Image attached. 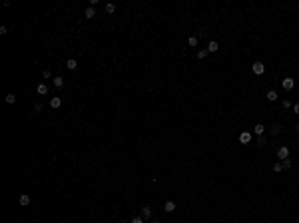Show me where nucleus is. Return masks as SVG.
<instances>
[{
  "label": "nucleus",
  "mask_w": 299,
  "mask_h": 223,
  "mask_svg": "<svg viewBox=\"0 0 299 223\" xmlns=\"http://www.w3.org/2000/svg\"><path fill=\"white\" fill-rule=\"evenodd\" d=\"M76 66H78V62L74 60V58H70V60H66V68H68V70H76Z\"/></svg>",
  "instance_id": "9d476101"
},
{
  "label": "nucleus",
  "mask_w": 299,
  "mask_h": 223,
  "mask_svg": "<svg viewBox=\"0 0 299 223\" xmlns=\"http://www.w3.org/2000/svg\"><path fill=\"white\" fill-rule=\"evenodd\" d=\"M50 106H52L54 110H56V108H60V106H62V98H58V96L52 98V100H50Z\"/></svg>",
  "instance_id": "1a4fd4ad"
},
{
  "label": "nucleus",
  "mask_w": 299,
  "mask_h": 223,
  "mask_svg": "<svg viewBox=\"0 0 299 223\" xmlns=\"http://www.w3.org/2000/svg\"><path fill=\"white\" fill-rule=\"evenodd\" d=\"M36 92H38L40 96H44V94H48V86H46V84H38V88H36Z\"/></svg>",
  "instance_id": "9b49d317"
},
{
  "label": "nucleus",
  "mask_w": 299,
  "mask_h": 223,
  "mask_svg": "<svg viewBox=\"0 0 299 223\" xmlns=\"http://www.w3.org/2000/svg\"><path fill=\"white\" fill-rule=\"evenodd\" d=\"M188 44L189 46H196V44H198V38H196V36H189V38H188Z\"/></svg>",
  "instance_id": "412c9836"
},
{
  "label": "nucleus",
  "mask_w": 299,
  "mask_h": 223,
  "mask_svg": "<svg viewBox=\"0 0 299 223\" xmlns=\"http://www.w3.org/2000/svg\"><path fill=\"white\" fill-rule=\"evenodd\" d=\"M277 157H279V159H287V157H289V147L281 145V147L277 149Z\"/></svg>",
  "instance_id": "f257e3e1"
},
{
  "label": "nucleus",
  "mask_w": 299,
  "mask_h": 223,
  "mask_svg": "<svg viewBox=\"0 0 299 223\" xmlns=\"http://www.w3.org/2000/svg\"><path fill=\"white\" fill-rule=\"evenodd\" d=\"M217 50H220V44L215 40H211L210 44H208V52H217Z\"/></svg>",
  "instance_id": "0eeeda50"
},
{
  "label": "nucleus",
  "mask_w": 299,
  "mask_h": 223,
  "mask_svg": "<svg viewBox=\"0 0 299 223\" xmlns=\"http://www.w3.org/2000/svg\"><path fill=\"white\" fill-rule=\"evenodd\" d=\"M142 213H144V217H146V219H148V217H152V209H150L148 205H146V207H142Z\"/></svg>",
  "instance_id": "2eb2a0df"
},
{
  "label": "nucleus",
  "mask_w": 299,
  "mask_h": 223,
  "mask_svg": "<svg viewBox=\"0 0 299 223\" xmlns=\"http://www.w3.org/2000/svg\"><path fill=\"white\" fill-rule=\"evenodd\" d=\"M164 211H167V213L176 211V203H174V201H166V205H164Z\"/></svg>",
  "instance_id": "423d86ee"
},
{
  "label": "nucleus",
  "mask_w": 299,
  "mask_h": 223,
  "mask_svg": "<svg viewBox=\"0 0 299 223\" xmlns=\"http://www.w3.org/2000/svg\"><path fill=\"white\" fill-rule=\"evenodd\" d=\"M263 72H265V66H263L261 62H255V64H253V74L259 76V74H263Z\"/></svg>",
  "instance_id": "f03ea898"
},
{
  "label": "nucleus",
  "mask_w": 299,
  "mask_h": 223,
  "mask_svg": "<svg viewBox=\"0 0 299 223\" xmlns=\"http://www.w3.org/2000/svg\"><path fill=\"white\" fill-rule=\"evenodd\" d=\"M293 86H295L293 78H285V80H283V90H293Z\"/></svg>",
  "instance_id": "20e7f679"
},
{
  "label": "nucleus",
  "mask_w": 299,
  "mask_h": 223,
  "mask_svg": "<svg viewBox=\"0 0 299 223\" xmlns=\"http://www.w3.org/2000/svg\"><path fill=\"white\" fill-rule=\"evenodd\" d=\"M130 223H144V221H142V217H134Z\"/></svg>",
  "instance_id": "393cba45"
},
{
  "label": "nucleus",
  "mask_w": 299,
  "mask_h": 223,
  "mask_svg": "<svg viewBox=\"0 0 299 223\" xmlns=\"http://www.w3.org/2000/svg\"><path fill=\"white\" fill-rule=\"evenodd\" d=\"M154 223H160V221H154Z\"/></svg>",
  "instance_id": "c756f323"
},
{
  "label": "nucleus",
  "mask_w": 299,
  "mask_h": 223,
  "mask_svg": "<svg viewBox=\"0 0 299 223\" xmlns=\"http://www.w3.org/2000/svg\"><path fill=\"white\" fill-rule=\"evenodd\" d=\"M265 144V137L263 135H257V145H263Z\"/></svg>",
  "instance_id": "5701e85b"
},
{
  "label": "nucleus",
  "mask_w": 299,
  "mask_h": 223,
  "mask_svg": "<svg viewBox=\"0 0 299 223\" xmlns=\"http://www.w3.org/2000/svg\"><path fill=\"white\" fill-rule=\"evenodd\" d=\"M208 54H210V52H208V48H205V50H199V52H198V58H199V60H203Z\"/></svg>",
  "instance_id": "aec40b11"
},
{
  "label": "nucleus",
  "mask_w": 299,
  "mask_h": 223,
  "mask_svg": "<svg viewBox=\"0 0 299 223\" xmlns=\"http://www.w3.org/2000/svg\"><path fill=\"white\" fill-rule=\"evenodd\" d=\"M253 132H255L257 135H263V132H265V126H263V123H255V126H253Z\"/></svg>",
  "instance_id": "39448f33"
},
{
  "label": "nucleus",
  "mask_w": 299,
  "mask_h": 223,
  "mask_svg": "<svg viewBox=\"0 0 299 223\" xmlns=\"http://www.w3.org/2000/svg\"><path fill=\"white\" fill-rule=\"evenodd\" d=\"M281 165H283V169H289V167H291V159H289V157L287 159H281Z\"/></svg>",
  "instance_id": "6ab92c4d"
},
{
  "label": "nucleus",
  "mask_w": 299,
  "mask_h": 223,
  "mask_svg": "<svg viewBox=\"0 0 299 223\" xmlns=\"http://www.w3.org/2000/svg\"><path fill=\"white\" fill-rule=\"evenodd\" d=\"M239 142H241V144H249V142H251V134H249V132H241V134H239Z\"/></svg>",
  "instance_id": "7ed1b4c3"
},
{
  "label": "nucleus",
  "mask_w": 299,
  "mask_h": 223,
  "mask_svg": "<svg viewBox=\"0 0 299 223\" xmlns=\"http://www.w3.org/2000/svg\"><path fill=\"white\" fill-rule=\"evenodd\" d=\"M16 102V94H8L6 96V104H14Z\"/></svg>",
  "instance_id": "a211bd4d"
},
{
  "label": "nucleus",
  "mask_w": 299,
  "mask_h": 223,
  "mask_svg": "<svg viewBox=\"0 0 299 223\" xmlns=\"http://www.w3.org/2000/svg\"><path fill=\"white\" fill-rule=\"evenodd\" d=\"M283 169V165H281V161H277L275 165H273V171H281Z\"/></svg>",
  "instance_id": "4be33fe9"
},
{
  "label": "nucleus",
  "mask_w": 299,
  "mask_h": 223,
  "mask_svg": "<svg viewBox=\"0 0 299 223\" xmlns=\"http://www.w3.org/2000/svg\"><path fill=\"white\" fill-rule=\"evenodd\" d=\"M54 86H56V88H62V86H64V80L60 78V76H58V78H54Z\"/></svg>",
  "instance_id": "dca6fc26"
},
{
  "label": "nucleus",
  "mask_w": 299,
  "mask_h": 223,
  "mask_svg": "<svg viewBox=\"0 0 299 223\" xmlns=\"http://www.w3.org/2000/svg\"><path fill=\"white\" fill-rule=\"evenodd\" d=\"M84 16H86V18H94V16H96V10H94V8L90 6V8H86V12H84Z\"/></svg>",
  "instance_id": "ddd939ff"
},
{
  "label": "nucleus",
  "mask_w": 299,
  "mask_h": 223,
  "mask_svg": "<svg viewBox=\"0 0 299 223\" xmlns=\"http://www.w3.org/2000/svg\"><path fill=\"white\" fill-rule=\"evenodd\" d=\"M122 223H128V221H122Z\"/></svg>",
  "instance_id": "c85d7f7f"
},
{
  "label": "nucleus",
  "mask_w": 299,
  "mask_h": 223,
  "mask_svg": "<svg viewBox=\"0 0 299 223\" xmlns=\"http://www.w3.org/2000/svg\"><path fill=\"white\" fill-rule=\"evenodd\" d=\"M293 112H295V114H299V104H295V106H293Z\"/></svg>",
  "instance_id": "bb28decb"
},
{
  "label": "nucleus",
  "mask_w": 299,
  "mask_h": 223,
  "mask_svg": "<svg viewBox=\"0 0 299 223\" xmlns=\"http://www.w3.org/2000/svg\"><path fill=\"white\" fill-rule=\"evenodd\" d=\"M44 78H46V80L52 78V72H50V70H44Z\"/></svg>",
  "instance_id": "b1692460"
},
{
  "label": "nucleus",
  "mask_w": 299,
  "mask_h": 223,
  "mask_svg": "<svg viewBox=\"0 0 299 223\" xmlns=\"http://www.w3.org/2000/svg\"><path fill=\"white\" fill-rule=\"evenodd\" d=\"M283 108H291V102H289V100H283Z\"/></svg>",
  "instance_id": "a878e982"
},
{
  "label": "nucleus",
  "mask_w": 299,
  "mask_h": 223,
  "mask_svg": "<svg viewBox=\"0 0 299 223\" xmlns=\"http://www.w3.org/2000/svg\"><path fill=\"white\" fill-rule=\"evenodd\" d=\"M279 132H281V126H279V123H273V126H271V134L277 135Z\"/></svg>",
  "instance_id": "4468645a"
},
{
  "label": "nucleus",
  "mask_w": 299,
  "mask_h": 223,
  "mask_svg": "<svg viewBox=\"0 0 299 223\" xmlns=\"http://www.w3.org/2000/svg\"><path fill=\"white\" fill-rule=\"evenodd\" d=\"M104 8H106V12H108V14H112V12L116 10V6H114V4H112V2H108V4H106V6H104Z\"/></svg>",
  "instance_id": "f3484780"
},
{
  "label": "nucleus",
  "mask_w": 299,
  "mask_h": 223,
  "mask_svg": "<svg viewBox=\"0 0 299 223\" xmlns=\"http://www.w3.org/2000/svg\"><path fill=\"white\" fill-rule=\"evenodd\" d=\"M267 100H269V102H275L277 100V92H275V90H269V92H267Z\"/></svg>",
  "instance_id": "f8f14e48"
},
{
  "label": "nucleus",
  "mask_w": 299,
  "mask_h": 223,
  "mask_svg": "<svg viewBox=\"0 0 299 223\" xmlns=\"http://www.w3.org/2000/svg\"><path fill=\"white\" fill-rule=\"evenodd\" d=\"M20 205H24V207L30 205V195H28V193H22V195H20Z\"/></svg>",
  "instance_id": "6e6552de"
},
{
  "label": "nucleus",
  "mask_w": 299,
  "mask_h": 223,
  "mask_svg": "<svg viewBox=\"0 0 299 223\" xmlns=\"http://www.w3.org/2000/svg\"><path fill=\"white\" fill-rule=\"evenodd\" d=\"M297 132H299V123H297Z\"/></svg>",
  "instance_id": "cd10ccee"
}]
</instances>
